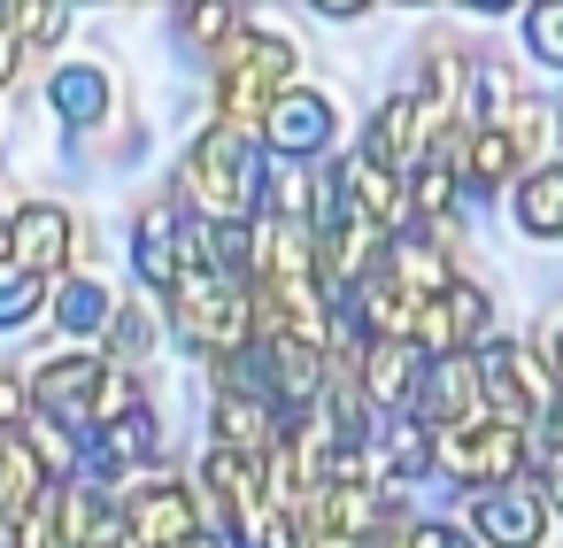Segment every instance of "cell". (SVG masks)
I'll return each mask as SVG.
<instances>
[{
  "mask_svg": "<svg viewBox=\"0 0 563 548\" xmlns=\"http://www.w3.org/2000/svg\"><path fill=\"white\" fill-rule=\"evenodd\" d=\"M263 132H271L278 155H324V147H332V101H324V94H286V101L263 117Z\"/></svg>",
  "mask_w": 563,
  "mask_h": 548,
  "instance_id": "obj_12",
  "label": "cell"
},
{
  "mask_svg": "<svg viewBox=\"0 0 563 548\" xmlns=\"http://www.w3.org/2000/svg\"><path fill=\"white\" fill-rule=\"evenodd\" d=\"M517 224L532 240H563V171H532L517 186Z\"/></svg>",
  "mask_w": 563,
  "mask_h": 548,
  "instance_id": "obj_14",
  "label": "cell"
},
{
  "mask_svg": "<svg viewBox=\"0 0 563 548\" xmlns=\"http://www.w3.org/2000/svg\"><path fill=\"white\" fill-rule=\"evenodd\" d=\"M47 101H55V117H63V124H93V117L109 109V78H101V70H63Z\"/></svg>",
  "mask_w": 563,
  "mask_h": 548,
  "instance_id": "obj_15",
  "label": "cell"
},
{
  "mask_svg": "<svg viewBox=\"0 0 563 548\" xmlns=\"http://www.w3.org/2000/svg\"><path fill=\"white\" fill-rule=\"evenodd\" d=\"M286 78H294V47L271 40V32H232L217 47V101H224V124H247V117H271L286 101Z\"/></svg>",
  "mask_w": 563,
  "mask_h": 548,
  "instance_id": "obj_3",
  "label": "cell"
},
{
  "mask_svg": "<svg viewBox=\"0 0 563 548\" xmlns=\"http://www.w3.org/2000/svg\"><path fill=\"white\" fill-rule=\"evenodd\" d=\"M124 533H132V548H194V540H201V509H194V494H186V486L155 479V486H140V494H132Z\"/></svg>",
  "mask_w": 563,
  "mask_h": 548,
  "instance_id": "obj_7",
  "label": "cell"
},
{
  "mask_svg": "<svg viewBox=\"0 0 563 548\" xmlns=\"http://www.w3.org/2000/svg\"><path fill=\"white\" fill-rule=\"evenodd\" d=\"M232 32H240V17H232V9H194V17H186V40H194V47L232 40Z\"/></svg>",
  "mask_w": 563,
  "mask_h": 548,
  "instance_id": "obj_20",
  "label": "cell"
},
{
  "mask_svg": "<svg viewBox=\"0 0 563 548\" xmlns=\"http://www.w3.org/2000/svg\"><path fill=\"white\" fill-rule=\"evenodd\" d=\"M555 502H563V456H555Z\"/></svg>",
  "mask_w": 563,
  "mask_h": 548,
  "instance_id": "obj_24",
  "label": "cell"
},
{
  "mask_svg": "<svg viewBox=\"0 0 563 548\" xmlns=\"http://www.w3.org/2000/svg\"><path fill=\"white\" fill-rule=\"evenodd\" d=\"M170 317H178V332L194 348H217V355H247L255 348V286L217 271L201 240L186 248V271L170 286Z\"/></svg>",
  "mask_w": 563,
  "mask_h": 548,
  "instance_id": "obj_1",
  "label": "cell"
},
{
  "mask_svg": "<svg viewBox=\"0 0 563 548\" xmlns=\"http://www.w3.org/2000/svg\"><path fill=\"white\" fill-rule=\"evenodd\" d=\"M478 332H486V294H478V286H448V294H432V302L417 309L409 348H417L424 363H455Z\"/></svg>",
  "mask_w": 563,
  "mask_h": 548,
  "instance_id": "obj_6",
  "label": "cell"
},
{
  "mask_svg": "<svg viewBox=\"0 0 563 548\" xmlns=\"http://www.w3.org/2000/svg\"><path fill=\"white\" fill-rule=\"evenodd\" d=\"M101 379H109L101 355H63L55 371H40V417H55L63 432H86L93 402H101Z\"/></svg>",
  "mask_w": 563,
  "mask_h": 548,
  "instance_id": "obj_8",
  "label": "cell"
},
{
  "mask_svg": "<svg viewBox=\"0 0 563 548\" xmlns=\"http://www.w3.org/2000/svg\"><path fill=\"white\" fill-rule=\"evenodd\" d=\"M55 317H63V332H101V325H109V294H101L93 278H70L63 302H55Z\"/></svg>",
  "mask_w": 563,
  "mask_h": 548,
  "instance_id": "obj_17",
  "label": "cell"
},
{
  "mask_svg": "<svg viewBox=\"0 0 563 548\" xmlns=\"http://www.w3.org/2000/svg\"><path fill=\"white\" fill-rule=\"evenodd\" d=\"M471 371H478V402H486L501 425H517V432H525V417H548V402H555L548 371H540L525 348H509V340H486Z\"/></svg>",
  "mask_w": 563,
  "mask_h": 548,
  "instance_id": "obj_4",
  "label": "cell"
},
{
  "mask_svg": "<svg viewBox=\"0 0 563 548\" xmlns=\"http://www.w3.org/2000/svg\"><path fill=\"white\" fill-rule=\"evenodd\" d=\"M371 548H378V540H371Z\"/></svg>",
  "mask_w": 563,
  "mask_h": 548,
  "instance_id": "obj_27",
  "label": "cell"
},
{
  "mask_svg": "<svg viewBox=\"0 0 563 548\" xmlns=\"http://www.w3.org/2000/svg\"><path fill=\"white\" fill-rule=\"evenodd\" d=\"M417 386H424V355L409 340H371V355H363V402L409 417L417 409Z\"/></svg>",
  "mask_w": 563,
  "mask_h": 548,
  "instance_id": "obj_11",
  "label": "cell"
},
{
  "mask_svg": "<svg viewBox=\"0 0 563 548\" xmlns=\"http://www.w3.org/2000/svg\"><path fill=\"white\" fill-rule=\"evenodd\" d=\"M540 432H548V448H563V394L548 402V417H540Z\"/></svg>",
  "mask_w": 563,
  "mask_h": 548,
  "instance_id": "obj_23",
  "label": "cell"
},
{
  "mask_svg": "<svg viewBox=\"0 0 563 548\" xmlns=\"http://www.w3.org/2000/svg\"><path fill=\"white\" fill-rule=\"evenodd\" d=\"M0 248H9V217H0Z\"/></svg>",
  "mask_w": 563,
  "mask_h": 548,
  "instance_id": "obj_26",
  "label": "cell"
},
{
  "mask_svg": "<svg viewBox=\"0 0 563 548\" xmlns=\"http://www.w3.org/2000/svg\"><path fill=\"white\" fill-rule=\"evenodd\" d=\"M40 309V278L16 271V263H0V325H24Z\"/></svg>",
  "mask_w": 563,
  "mask_h": 548,
  "instance_id": "obj_18",
  "label": "cell"
},
{
  "mask_svg": "<svg viewBox=\"0 0 563 548\" xmlns=\"http://www.w3.org/2000/svg\"><path fill=\"white\" fill-rule=\"evenodd\" d=\"M9 263H16V271H32V278L63 271V263H70V217H63V209H47V201L16 209V217H9Z\"/></svg>",
  "mask_w": 563,
  "mask_h": 548,
  "instance_id": "obj_10",
  "label": "cell"
},
{
  "mask_svg": "<svg viewBox=\"0 0 563 548\" xmlns=\"http://www.w3.org/2000/svg\"><path fill=\"white\" fill-rule=\"evenodd\" d=\"M525 40H532V55L563 63V0H548V9H532V17H525Z\"/></svg>",
  "mask_w": 563,
  "mask_h": 548,
  "instance_id": "obj_19",
  "label": "cell"
},
{
  "mask_svg": "<svg viewBox=\"0 0 563 548\" xmlns=\"http://www.w3.org/2000/svg\"><path fill=\"white\" fill-rule=\"evenodd\" d=\"M186 194L201 201L209 224H247V209L263 201L255 140H247L240 124H217L209 140H194V155H186Z\"/></svg>",
  "mask_w": 563,
  "mask_h": 548,
  "instance_id": "obj_2",
  "label": "cell"
},
{
  "mask_svg": "<svg viewBox=\"0 0 563 548\" xmlns=\"http://www.w3.org/2000/svg\"><path fill=\"white\" fill-rule=\"evenodd\" d=\"M186 248H194V240L178 232L170 201H155V209L140 217V232H132V263H140V278H147V286H163V294L178 286V271H186Z\"/></svg>",
  "mask_w": 563,
  "mask_h": 548,
  "instance_id": "obj_13",
  "label": "cell"
},
{
  "mask_svg": "<svg viewBox=\"0 0 563 548\" xmlns=\"http://www.w3.org/2000/svg\"><path fill=\"white\" fill-rule=\"evenodd\" d=\"M471 525H478L494 548H540V533H548V502L525 494V486H486V494L471 502Z\"/></svg>",
  "mask_w": 563,
  "mask_h": 548,
  "instance_id": "obj_9",
  "label": "cell"
},
{
  "mask_svg": "<svg viewBox=\"0 0 563 548\" xmlns=\"http://www.w3.org/2000/svg\"><path fill=\"white\" fill-rule=\"evenodd\" d=\"M432 456H440L455 479L486 486V479H517V471H525V432L501 425V417H471V425H455V432H432Z\"/></svg>",
  "mask_w": 563,
  "mask_h": 548,
  "instance_id": "obj_5",
  "label": "cell"
},
{
  "mask_svg": "<svg viewBox=\"0 0 563 548\" xmlns=\"http://www.w3.org/2000/svg\"><path fill=\"white\" fill-rule=\"evenodd\" d=\"M9 32H32V40H55V32H63V9H9Z\"/></svg>",
  "mask_w": 563,
  "mask_h": 548,
  "instance_id": "obj_21",
  "label": "cell"
},
{
  "mask_svg": "<svg viewBox=\"0 0 563 548\" xmlns=\"http://www.w3.org/2000/svg\"><path fill=\"white\" fill-rule=\"evenodd\" d=\"M16 417H24V379L0 371V440H16Z\"/></svg>",
  "mask_w": 563,
  "mask_h": 548,
  "instance_id": "obj_22",
  "label": "cell"
},
{
  "mask_svg": "<svg viewBox=\"0 0 563 548\" xmlns=\"http://www.w3.org/2000/svg\"><path fill=\"white\" fill-rule=\"evenodd\" d=\"M555 371H563V332H555Z\"/></svg>",
  "mask_w": 563,
  "mask_h": 548,
  "instance_id": "obj_25",
  "label": "cell"
},
{
  "mask_svg": "<svg viewBox=\"0 0 563 548\" xmlns=\"http://www.w3.org/2000/svg\"><path fill=\"white\" fill-rule=\"evenodd\" d=\"M509 171H517V140L494 132V124L471 132V147H463V178H471V186H501Z\"/></svg>",
  "mask_w": 563,
  "mask_h": 548,
  "instance_id": "obj_16",
  "label": "cell"
}]
</instances>
